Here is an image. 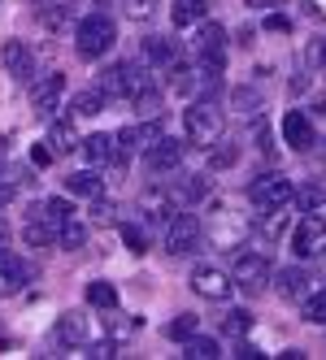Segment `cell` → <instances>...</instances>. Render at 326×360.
I'll return each mask as SVG.
<instances>
[{"mask_svg": "<svg viewBox=\"0 0 326 360\" xmlns=\"http://www.w3.org/2000/svg\"><path fill=\"white\" fill-rule=\"evenodd\" d=\"M183 126H187V143L192 148H213L222 139V109L213 100H192L187 113H183Z\"/></svg>", "mask_w": 326, "mask_h": 360, "instance_id": "cell-1", "label": "cell"}, {"mask_svg": "<svg viewBox=\"0 0 326 360\" xmlns=\"http://www.w3.org/2000/svg\"><path fill=\"white\" fill-rule=\"evenodd\" d=\"M118 31H113V18L109 13H87L79 27H74V48H79V57H105L113 48Z\"/></svg>", "mask_w": 326, "mask_h": 360, "instance_id": "cell-2", "label": "cell"}, {"mask_svg": "<svg viewBox=\"0 0 326 360\" xmlns=\"http://www.w3.org/2000/svg\"><path fill=\"white\" fill-rule=\"evenodd\" d=\"M291 183L287 178H279V174H261V178H253L248 183V200H253V209L257 213H283L287 204H291Z\"/></svg>", "mask_w": 326, "mask_h": 360, "instance_id": "cell-3", "label": "cell"}, {"mask_svg": "<svg viewBox=\"0 0 326 360\" xmlns=\"http://www.w3.org/2000/svg\"><path fill=\"white\" fill-rule=\"evenodd\" d=\"M100 87H105L109 96H131V100H135L144 87H153V74H148L144 65H135V61H118V65L105 70Z\"/></svg>", "mask_w": 326, "mask_h": 360, "instance_id": "cell-4", "label": "cell"}, {"mask_svg": "<svg viewBox=\"0 0 326 360\" xmlns=\"http://www.w3.org/2000/svg\"><path fill=\"white\" fill-rule=\"evenodd\" d=\"M200 243H205V226H200L196 213H174L170 226H165V248L174 256H187V252H200Z\"/></svg>", "mask_w": 326, "mask_h": 360, "instance_id": "cell-5", "label": "cell"}, {"mask_svg": "<svg viewBox=\"0 0 326 360\" xmlns=\"http://www.w3.org/2000/svg\"><path fill=\"white\" fill-rule=\"evenodd\" d=\"M291 252L300 261H309V256H326V217L322 213H305L291 230Z\"/></svg>", "mask_w": 326, "mask_h": 360, "instance_id": "cell-6", "label": "cell"}, {"mask_svg": "<svg viewBox=\"0 0 326 360\" xmlns=\"http://www.w3.org/2000/svg\"><path fill=\"white\" fill-rule=\"evenodd\" d=\"M231 278H235V287H244V291H265V282H270L265 252H239L235 265H231Z\"/></svg>", "mask_w": 326, "mask_h": 360, "instance_id": "cell-7", "label": "cell"}, {"mask_svg": "<svg viewBox=\"0 0 326 360\" xmlns=\"http://www.w3.org/2000/svg\"><path fill=\"white\" fill-rule=\"evenodd\" d=\"M183 157H187V143L183 139H157L153 148H148V174H174V169H179L183 165Z\"/></svg>", "mask_w": 326, "mask_h": 360, "instance_id": "cell-8", "label": "cell"}, {"mask_svg": "<svg viewBox=\"0 0 326 360\" xmlns=\"http://www.w3.org/2000/svg\"><path fill=\"white\" fill-rule=\"evenodd\" d=\"M231 287H235V278L222 274V269H213V265H200V269L192 274V291H196L200 300H227Z\"/></svg>", "mask_w": 326, "mask_h": 360, "instance_id": "cell-9", "label": "cell"}, {"mask_svg": "<svg viewBox=\"0 0 326 360\" xmlns=\"http://www.w3.org/2000/svg\"><path fill=\"white\" fill-rule=\"evenodd\" d=\"M283 139H287L291 152H309L318 143V131H313V122H309L305 109H287V117H283Z\"/></svg>", "mask_w": 326, "mask_h": 360, "instance_id": "cell-10", "label": "cell"}, {"mask_svg": "<svg viewBox=\"0 0 326 360\" xmlns=\"http://www.w3.org/2000/svg\"><path fill=\"white\" fill-rule=\"evenodd\" d=\"M31 282V265L22 261V256H13L5 243H0V295H13Z\"/></svg>", "mask_w": 326, "mask_h": 360, "instance_id": "cell-11", "label": "cell"}, {"mask_svg": "<svg viewBox=\"0 0 326 360\" xmlns=\"http://www.w3.org/2000/svg\"><path fill=\"white\" fill-rule=\"evenodd\" d=\"M0 65H5V70L13 74V79L27 83L31 74H35V53H31V48L22 44V39H9L5 48H0Z\"/></svg>", "mask_w": 326, "mask_h": 360, "instance_id": "cell-12", "label": "cell"}, {"mask_svg": "<svg viewBox=\"0 0 326 360\" xmlns=\"http://www.w3.org/2000/svg\"><path fill=\"white\" fill-rule=\"evenodd\" d=\"M61 91H65V74H48V79H39V83H31V105H35V113H53L57 109V100H61Z\"/></svg>", "mask_w": 326, "mask_h": 360, "instance_id": "cell-13", "label": "cell"}, {"mask_svg": "<svg viewBox=\"0 0 326 360\" xmlns=\"http://www.w3.org/2000/svg\"><path fill=\"white\" fill-rule=\"evenodd\" d=\"M113 139H118V148H122V152H135V148H144V152H148V148L161 139V122L153 117V122H144V126H127V131H118Z\"/></svg>", "mask_w": 326, "mask_h": 360, "instance_id": "cell-14", "label": "cell"}, {"mask_svg": "<svg viewBox=\"0 0 326 360\" xmlns=\"http://www.w3.org/2000/svg\"><path fill=\"white\" fill-rule=\"evenodd\" d=\"M31 217H39V221H48L53 230H61V226L74 217V209H70V200H61V195H48V200H39L35 209H31Z\"/></svg>", "mask_w": 326, "mask_h": 360, "instance_id": "cell-15", "label": "cell"}, {"mask_svg": "<svg viewBox=\"0 0 326 360\" xmlns=\"http://www.w3.org/2000/svg\"><path fill=\"white\" fill-rule=\"evenodd\" d=\"M205 9H209V0H174V5H170V22H174V27H196V22L200 18H205Z\"/></svg>", "mask_w": 326, "mask_h": 360, "instance_id": "cell-16", "label": "cell"}, {"mask_svg": "<svg viewBox=\"0 0 326 360\" xmlns=\"http://www.w3.org/2000/svg\"><path fill=\"white\" fill-rule=\"evenodd\" d=\"M57 339H61L65 347H83V339H87V317H83V313H65V317L57 321Z\"/></svg>", "mask_w": 326, "mask_h": 360, "instance_id": "cell-17", "label": "cell"}, {"mask_svg": "<svg viewBox=\"0 0 326 360\" xmlns=\"http://www.w3.org/2000/svg\"><path fill=\"white\" fill-rule=\"evenodd\" d=\"M279 295H283V300H305V295H309V274L287 265V269L279 274Z\"/></svg>", "mask_w": 326, "mask_h": 360, "instance_id": "cell-18", "label": "cell"}, {"mask_svg": "<svg viewBox=\"0 0 326 360\" xmlns=\"http://www.w3.org/2000/svg\"><path fill=\"white\" fill-rule=\"evenodd\" d=\"M65 187H70V195H83V200H96L100 191H105V183L92 174V169H79V174H70L65 178Z\"/></svg>", "mask_w": 326, "mask_h": 360, "instance_id": "cell-19", "label": "cell"}, {"mask_svg": "<svg viewBox=\"0 0 326 360\" xmlns=\"http://www.w3.org/2000/svg\"><path fill=\"white\" fill-rule=\"evenodd\" d=\"M48 143H53V148H57V157H61V152H74L83 139L74 135V122H70V117H61V122H53V131H48Z\"/></svg>", "mask_w": 326, "mask_h": 360, "instance_id": "cell-20", "label": "cell"}, {"mask_svg": "<svg viewBox=\"0 0 326 360\" xmlns=\"http://www.w3.org/2000/svg\"><path fill=\"white\" fill-rule=\"evenodd\" d=\"M105 87H87V91H79L74 96V117H96L100 109H105Z\"/></svg>", "mask_w": 326, "mask_h": 360, "instance_id": "cell-21", "label": "cell"}, {"mask_svg": "<svg viewBox=\"0 0 326 360\" xmlns=\"http://www.w3.org/2000/svg\"><path fill=\"white\" fill-rule=\"evenodd\" d=\"M79 148H83V157H87L92 165H100V161H113V135H87Z\"/></svg>", "mask_w": 326, "mask_h": 360, "instance_id": "cell-22", "label": "cell"}, {"mask_svg": "<svg viewBox=\"0 0 326 360\" xmlns=\"http://www.w3.org/2000/svg\"><path fill=\"white\" fill-rule=\"evenodd\" d=\"M57 243H61L65 252H79V248L87 243V226H83L79 217H70V221H65V226L57 230Z\"/></svg>", "mask_w": 326, "mask_h": 360, "instance_id": "cell-23", "label": "cell"}, {"mask_svg": "<svg viewBox=\"0 0 326 360\" xmlns=\"http://www.w3.org/2000/svg\"><path fill=\"white\" fill-rule=\"evenodd\" d=\"M248 330H253V313H244V308H231V313L222 317V334H227V339H244Z\"/></svg>", "mask_w": 326, "mask_h": 360, "instance_id": "cell-24", "label": "cell"}, {"mask_svg": "<svg viewBox=\"0 0 326 360\" xmlns=\"http://www.w3.org/2000/svg\"><path fill=\"white\" fill-rule=\"evenodd\" d=\"M183 356L187 360H213V356H222V347H218V339H200V334H192V339L183 343Z\"/></svg>", "mask_w": 326, "mask_h": 360, "instance_id": "cell-25", "label": "cell"}, {"mask_svg": "<svg viewBox=\"0 0 326 360\" xmlns=\"http://www.w3.org/2000/svg\"><path fill=\"white\" fill-rule=\"evenodd\" d=\"M87 304L92 308H118V287H113V282H92V287H87Z\"/></svg>", "mask_w": 326, "mask_h": 360, "instance_id": "cell-26", "label": "cell"}, {"mask_svg": "<svg viewBox=\"0 0 326 360\" xmlns=\"http://www.w3.org/2000/svg\"><path fill=\"white\" fill-rule=\"evenodd\" d=\"M144 57L153 61V65H165V61H174V44L161 39V35H153V39H144Z\"/></svg>", "mask_w": 326, "mask_h": 360, "instance_id": "cell-27", "label": "cell"}, {"mask_svg": "<svg viewBox=\"0 0 326 360\" xmlns=\"http://www.w3.org/2000/svg\"><path fill=\"white\" fill-rule=\"evenodd\" d=\"M300 317H305L309 326H326V291L305 295V308H300Z\"/></svg>", "mask_w": 326, "mask_h": 360, "instance_id": "cell-28", "label": "cell"}, {"mask_svg": "<svg viewBox=\"0 0 326 360\" xmlns=\"http://www.w3.org/2000/svg\"><path fill=\"white\" fill-rule=\"evenodd\" d=\"M157 109H161V91H157V87H144V91L135 96V113H139V117H157Z\"/></svg>", "mask_w": 326, "mask_h": 360, "instance_id": "cell-29", "label": "cell"}, {"mask_svg": "<svg viewBox=\"0 0 326 360\" xmlns=\"http://www.w3.org/2000/svg\"><path fill=\"white\" fill-rule=\"evenodd\" d=\"M239 161V148L235 143H222V148H209V169H231Z\"/></svg>", "mask_w": 326, "mask_h": 360, "instance_id": "cell-30", "label": "cell"}, {"mask_svg": "<svg viewBox=\"0 0 326 360\" xmlns=\"http://www.w3.org/2000/svg\"><path fill=\"white\" fill-rule=\"evenodd\" d=\"M157 5H161V0H122V13H127L131 22H148Z\"/></svg>", "mask_w": 326, "mask_h": 360, "instance_id": "cell-31", "label": "cell"}, {"mask_svg": "<svg viewBox=\"0 0 326 360\" xmlns=\"http://www.w3.org/2000/svg\"><path fill=\"white\" fill-rule=\"evenodd\" d=\"M165 334H170V339H179V343H187L192 334H196V317H192V313H183V317H174V321L165 326Z\"/></svg>", "mask_w": 326, "mask_h": 360, "instance_id": "cell-32", "label": "cell"}, {"mask_svg": "<svg viewBox=\"0 0 326 360\" xmlns=\"http://www.w3.org/2000/svg\"><path fill=\"white\" fill-rule=\"evenodd\" d=\"M200 195H205V183H200V178H187V183H174V200H179V204H183V200L192 204V200H200Z\"/></svg>", "mask_w": 326, "mask_h": 360, "instance_id": "cell-33", "label": "cell"}, {"mask_svg": "<svg viewBox=\"0 0 326 360\" xmlns=\"http://www.w3.org/2000/svg\"><path fill=\"white\" fill-rule=\"evenodd\" d=\"M118 230H122V239H127L131 252H148V239H144V230H139V226H118Z\"/></svg>", "mask_w": 326, "mask_h": 360, "instance_id": "cell-34", "label": "cell"}, {"mask_svg": "<svg viewBox=\"0 0 326 360\" xmlns=\"http://www.w3.org/2000/svg\"><path fill=\"white\" fill-rule=\"evenodd\" d=\"M31 161H35L39 169H44V165H53V161H57V148H48V139L35 143V148H31Z\"/></svg>", "mask_w": 326, "mask_h": 360, "instance_id": "cell-35", "label": "cell"}, {"mask_svg": "<svg viewBox=\"0 0 326 360\" xmlns=\"http://www.w3.org/2000/svg\"><path fill=\"white\" fill-rule=\"evenodd\" d=\"M39 22H44V27H53V31H61V27H65V13H61V9H53V13L44 9V13H39Z\"/></svg>", "mask_w": 326, "mask_h": 360, "instance_id": "cell-36", "label": "cell"}, {"mask_svg": "<svg viewBox=\"0 0 326 360\" xmlns=\"http://www.w3.org/2000/svg\"><path fill=\"white\" fill-rule=\"evenodd\" d=\"M265 27H270V31H291V22H287V18H279V13H274V18H265Z\"/></svg>", "mask_w": 326, "mask_h": 360, "instance_id": "cell-37", "label": "cell"}, {"mask_svg": "<svg viewBox=\"0 0 326 360\" xmlns=\"http://www.w3.org/2000/svg\"><path fill=\"white\" fill-rule=\"evenodd\" d=\"M235 356H239V360H257V356H261V352H257V347H248V343H244V347H239V352H235Z\"/></svg>", "mask_w": 326, "mask_h": 360, "instance_id": "cell-38", "label": "cell"}, {"mask_svg": "<svg viewBox=\"0 0 326 360\" xmlns=\"http://www.w3.org/2000/svg\"><path fill=\"white\" fill-rule=\"evenodd\" d=\"M244 5H253V9H270V5H279V0H244Z\"/></svg>", "mask_w": 326, "mask_h": 360, "instance_id": "cell-39", "label": "cell"}, {"mask_svg": "<svg viewBox=\"0 0 326 360\" xmlns=\"http://www.w3.org/2000/svg\"><path fill=\"white\" fill-rule=\"evenodd\" d=\"M9 200H13V187H0V209H5Z\"/></svg>", "mask_w": 326, "mask_h": 360, "instance_id": "cell-40", "label": "cell"}, {"mask_svg": "<svg viewBox=\"0 0 326 360\" xmlns=\"http://www.w3.org/2000/svg\"><path fill=\"white\" fill-rule=\"evenodd\" d=\"M5 143H9V139H0V174H5Z\"/></svg>", "mask_w": 326, "mask_h": 360, "instance_id": "cell-41", "label": "cell"}, {"mask_svg": "<svg viewBox=\"0 0 326 360\" xmlns=\"http://www.w3.org/2000/svg\"><path fill=\"white\" fill-rule=\"evenodd\" d=\"M0 239H5V217H0Z\"/></svg>", "mask_w": 326, "mask_h": 360, "instance_id": "cell-42", "label": "cell"}, {"mask_svg": "<svg viewBox=\"0 0 326 360\" xmlns=\"http://www.w3.org/2000/svg\"><path fill=\"white\" fill-rule=\"evenodd\" d=\"M322 217H326V204H322Z\"/></svg>", "mask_w": 326, "mask_h": 360, "instance_id": "cell-43", "label": "cell"}, {"mask_svg": "<svg viewBox=\"0 0 326 360\" xmlns=\"http://www.w3.org/2000/svg\"><path fill=\"white\" fill-rule=\"evenodd\" d=\"M322 57H326V48H322Z\"/></svg>", "mask_w": 326, "mask_h": 360, "instance_id": "cell-44", "label": "cell"}]
</instances>
